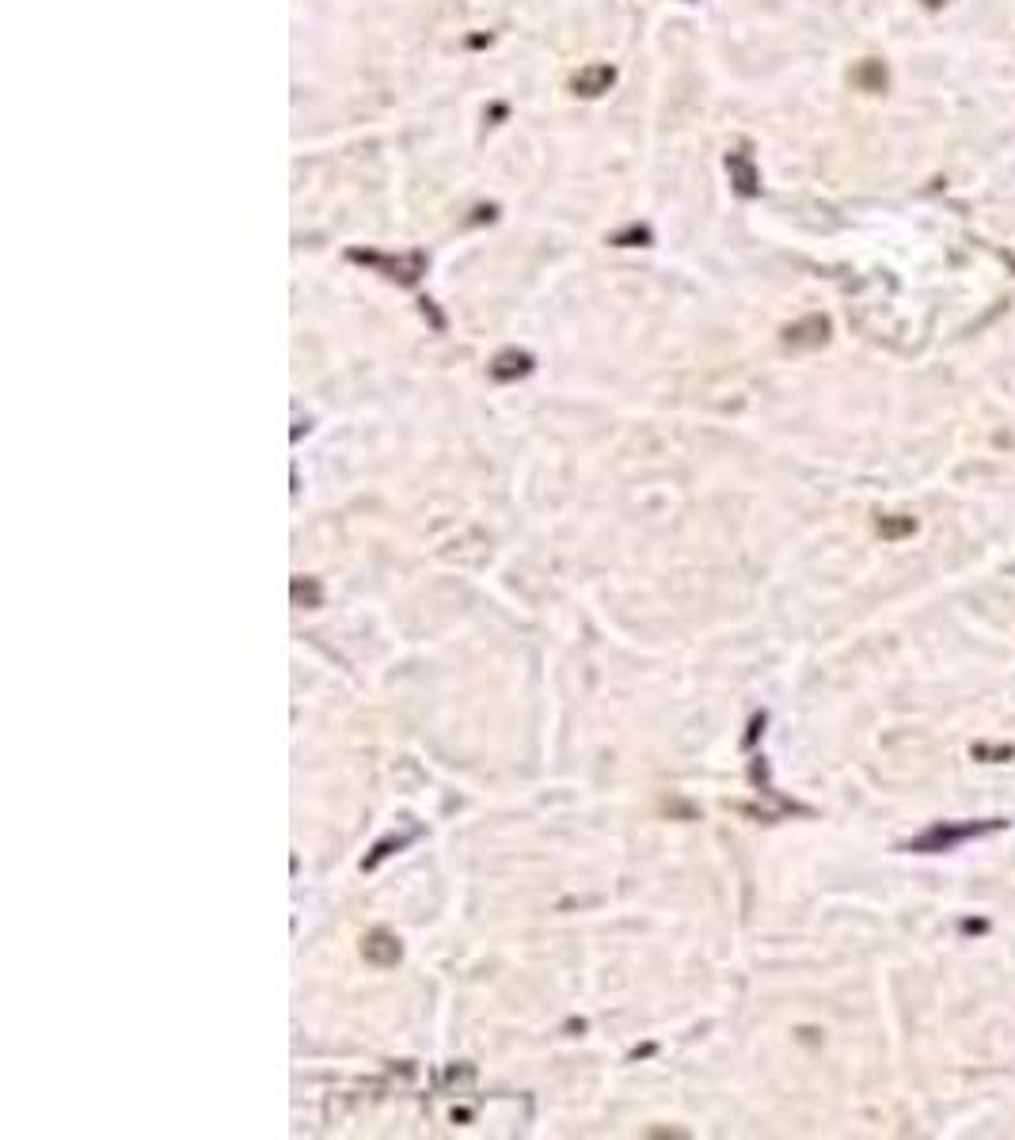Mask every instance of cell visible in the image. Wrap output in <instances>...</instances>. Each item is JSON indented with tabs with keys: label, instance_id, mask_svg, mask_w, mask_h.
<instances>
[{
	"label": "cell",
	"instance_id": "1",
	"mask_svg": "<svg viewBox=\"0 0 1015 1140\" xmlns=\"http://www.w3.org/2000/svg\"><path fill=\"white\" fill-rule=\"evenodd\" d=\"M613 80H616L613 65H586V69L575 76V92L586 95V99H597V95H605L613 88Z\"/></svg>",
	"mask_w": 1015,
	"mask_h": 1140
},
{
	"label": "cell",
	"instance_id": "2",
	"mask_svg": "<svg viewBox=\"0 0 1015 1140\" xmlns=\"http://www.w3.org/2000/svg\"><path fill=\"white\" fill-rule=\"evenodd\" d=\"M350 259H358V263H373V266H384V270H396V278L400 282H415L422 270V255H407V259H381V255H365V251H350Z\"/></svg>",
	"mask_w": 1015,
	"mask_h": 1140
},
{
	"label": "cell",
	"instance_id": "3",
	"mask_svg": "<svg viewBox=\"0 0 1015 1140\" xmlns=\"http://www.w3.org/2000/svg\"><path fill=\"white\" fill-rule=\"evenodd\" d=\"M730 175H734V187H738V194H757V171H753V164H749V156H742V152H734L727 160Z\"/></svg>",
	"mask_w": 1015,
	"mask_h": 1140
},
{
	"label": "cell",
	"instance_id": "4",
	"mask_svg": "<svg viewBox=\"0 0 1015 1140\" xmlns=\"http://www.w3.org/2000/svg\"><path fill=\"white\" fill-rule=\"evenodd\" d=\"M529 365H533V361H529V354H514V350H510V354H498L495 365H491V373H495L498 380L525 377V373H529Z\"/></svg>",
	"mask_w": 1015,
	"mask_h": 1140
},
{
	"label": "cell",
	"instance_id": "5",
	"mask_svg": "<svg viewBox=\"0 0 1015 1140\" xmlns=\"http://www.w3.org/2000/svg\"><path fill=\"white\" fill-rule=\"evenodd\" d=\"M924 4H928V8H943V4H947V0H924Z\"/></svg>",
	"mask_w": 1015,
	"mask_h": 1140
}]
</instances>
